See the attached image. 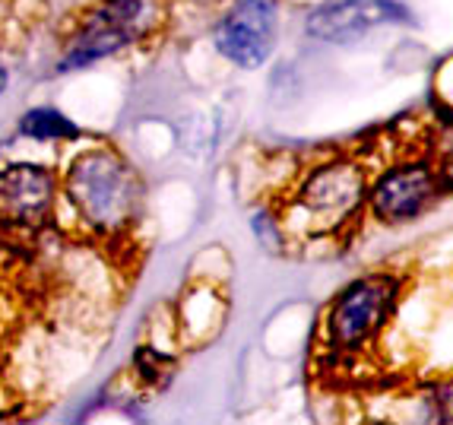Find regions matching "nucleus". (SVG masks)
<instances>
[{
  "label": "nucleus",
  "mask_w": 453,
  "mask_h": 425,
  "mask_svg": "<svg viewBox=\"0 0 453 425\" xmlns=\"http://www.w3.org/2000/svg\"><path fill=\"white\" fill-rule=\"evenodd\" d=\"M67 197L80 220L96 232H124L143 206V184L136 168L111 150H89L73 162L67 175Z\"/></svg>",
  "instance_id": "1"
},
{
  "label": "nucleus",
  "mask_w": 453,
  "mask_h": 425,
  "mask_svg": "<svg viewBox=\"0 0 453 425\" xmlns=\"http://www.w3.org/2000/svg\"><path fill=\"white\" fill-rule=\"evenodd\" d=\"M396 296H400V282L390 274H371L346 286L326 314L330 343L342 352L362 350L387 324Z\"/></svg>",
  "instance_id": "2"
},
{
  "label": "nucleus",
  "mask_w": 453,
  "mask_h": 425,
  "mask_svg": "<svg viewBox=\"0 0 453 425\" xmlns=\"http://www.w3.org/2000/svg\"><path fill=\"white\" fill-rule=\"evenodd\" d=\"M298 206L318 228H340L365 200V172L349 159H333L314 168L298 188Z\"/></svg>",
  "instance_id": "3"
},
{
  "label": "nucleus",
  "mask_w": 453,
  "mask_h": 425,
  "mask_svg": "<svg viewBox=\"0 0 453 425\" xmlns=\"http://www.w3.org/2000/svg\"><path fill=\"white\" fill-rule=\"evenodd\" d=\"M146 16V0H105L86 16L83 29L70 42L58 70H76L134 42Z\"/></svg>",
  "instance_id": "4"
},
{
  "label": "nucleus",
  "mask_w": 453,
  "mask_h": 425,
  "mask_svg": "<svg viewBox=\"0 0 453 425\" xmlns=\"http://www.w3.org/2000/svg\"><path fill=\"white\" fill-rule=\"evenodd\" d=\"M276 42V0H238L216 26V48L238 67H260Z\"/></svg>",
  "instance_id": "5"
},
{
  "label": "nucleus",
  "mask_w": 453,
  "mask_h": 425,
  "mask_svg": "<svg viewBox=\"0 0 453 425\" xmlns=\"http://www.w3.org/2000/svg\"><path fill=\"white\" fill-rule=\"evenodd\" d=\"M54 204V175L42 166L0 168V226L35 228Z\"/></svg>",
  "instance_id": "6"
},
{
  "label": "nucleus",
  "mask_w": 453,
  "mask_h": 425,
  "mask_svg": "<svg viewBox=\"0 0 453 425\" xmlns=\"http://www.w3.org/2000/svg\"><path fill=\"white\" fill-rule=\"evenodd\" d=\"M438 194V178L428 166L409 162V166L390 168L371 190V210L380 222H409Z\"/></svg>",
  "instance_id": "7"
},
{
  "label": "nucleus",
  "mask_w": 453,
  "mask_h": 425,
  "mask_svg": "<svg viewBox=\"0 0 453 425\" xmlns=\"http://www.w3.org/2000/svg\"><path fill=\"white\" fill-rule=\"evenodd\" d=\"M390 19H403V10L390 0H330L308 16V32L320 42L349 45Z\"/></svg>",
  "instance_id": "8"
},
{
  "label": "nucleus",
  "mask_w": 453,
  "mask_h": 425,
  "mask_svg": "<svg viewBox=\"0 0 453 425\" xmlns=\"http://www.w3.org/2000/svg\"><path fill=\"white\" fill-rule=\"evenodd\" d=\"M19 130H23L26 137H35V140H73V137H80V128H76L70 118H64L61 112H54V108H35V112L23 114Z\"/></svg>",
  "instance_id": "9"
},
{
  "label": "nucleus",
  "mask_w": 453,
  "mask_h": 425,
  "mask_svg": "<svg viewBox=\"0 0 453 425\" xmlns=\"http://www.w3.org/2000/svg\"><path fill=\"white\" fill-rule=\"evenodd\" d=\"M136 372H140V378L146 381V384H152V388H165L168 378H172L174 372V362L165 356V352H156V350H136Z\"/></svg>",
  "instance_id": "10"
},
{
  "label": "nucleus",
  "mask_w": 453,
  "mask_h": 425,
  "mask_svg": "<svg viewBox=\"0 0 453 425\" xmlns=\"http://www.w3.org/2000/svg\"><path fill=\"white\" fill-rule=\"evenodd\" d=\"M444 178L453 184V156H450V159H447V166H444Z\"/></svg>",
  "instance_id": "11"
},
{
  "label": "nucleus",
  "mask_w": 453,
  "mask_h": 425,
  "mask_svg": "<svg viewBox=\"0 0 453 425\" xmlns=\"http://www.w3.org/2000/svg\"><path fill=\"white\" fill-rule=\"evenodd\" d=\"M4 89H7V70L0 67V92H4Z\"/></svg>",
  "instance_id": "12"
}]
</instances>
